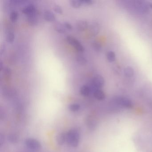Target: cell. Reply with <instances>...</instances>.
Returning a JSON list of instances; mask_svg holds the SVG:
<instances>
[{"label":"cell","mask_w":152,"mask_h":152,"mask_svg":"<svg viewBox=\"0 0 152 152\" xmlns=\"http://www.w3.org/2000/svg\"><path fill=\"white\" fill-rule=\"evenodd\" d=\"M80 140V132L76 128L71 129L66 133V142L69 145L74 148L77 147Z\"/></svg>","instance_id":"cell-1"},{"label":"cell","mask_w":152,"mask_h":152,"mask_svg":"<svg viewBox=\"0 0 152 152\" xmlns=\"http://www.w3.org/2000/svg\"><path fill=\"white\" fill-rule=\"evenodd\" d=\"M66 40L68 44L72 46L77 51L80 52H84L85 50L84 47L76 38L72 36H69L66 37Z\"/></svg>","instance_id":"cell-2"},{"label":"cell","mask_w":152,"mask_h":152,"mask_svg":"<svg viewBox=\"0 0 152 152\" xmlns=\"http://www.w3.org/2000/svg\"><path fill=\"white\" fill-rule=\"evenodd\" d=\"M26 145L29 149L34 151H39L42 148L40 142L35 139L29 138L25 140Z\"/></svg>","instance_id":"cell-3"},{"label":"cell","mask_w":152,"mask_h":152,"mask_svg":"<svg viewBox=\"0 0 152 152\" xmlns=\"http://www.w3.org/2000/svg\"><path fill=\"white\" fill-rule=\"evenodd\" d=\"M104 79L103 76L97 75L93 77L92 80V84L95 89H99L104 85Z\"/></svg>","instance_id":"cell-4"},{"label":"cell","mask_w":152,"mask_h":152,"mask_svg":"<svg viewBox=\"0 0 152 152\" xmlns=\"http://www.w3.org/2000/svg\"><path fill=\"white\" fill-rule=\"evenodd\" d=\"M117 104L126 108H131L133 107V104L131 100L127 98L120 97L116 99Z\"/></svg>","instance_id":"cell-5"},{"label":"cell","mask_w":152,"mask_h":152,"mask_svg":"<svg viewBox=\"0 0 152 152\" xmlns=\"http://www.w3.org/2000/svg\"><path fill=\"white\" fill-rule=\"evenodd\" d=\"M88 28L90 33L93 36H96L100 31L99 24L96 22L91 23L89 26Z\"/></svg>","instance_id":"cell-6"},{"label":"cell","mask_w":152,"mask_h":152,"mask_svg":"<svg viewBox=\"0 0 152 152\" xmlns=\"http://www.w3.org/2000/svg\"><path fill=\"white\" fill-rule=\"evenodd\" d=\"M22 12L25 15L29 16L37 13V10L34 5L30 4L24 7L22 10Z\"/></svg>","instance_id":"cell-7"},{"label":"cell","mask_w":152,"mask_h":152,"mask_svg":"<svg viewBox=\"0 0 152 152\" xmlns=\"http://www.w3.org/2000/svg\"><path fill=\"white\" fill-rule=\"evenodd\" d=\"M88 23L86 20H79L76 23V27L77 30L80 31H86L88 28Z\"/></svg>","instance_id":"cell-8"},{"label":"cell","mask_w":152,"mask_h":152,"mask_svg":"<svg viewBox=\"0 0 152 152\" xmlns=\"http://www.w3.org/2000/svg\"><path fill=\"white\" fill-rule=\"evenodd\" d=\"M54 30L58 33L64 34L66 32L67 30L66 29L63 23L57 22L54 24Z\"/></svg>","instance_id":"cell-9"},{"label":"cell","mask_w":152,"mask_h":152,"mask_svg":"<svg viewBox=\"0 0 152 152\" xmlns=\"http://www.w3.org/2000/svg\"><path fill=\"white\" fill-rule=\"evenodd\" d=\"M43 18L46 21L48 22H54L56 20V16L55 14L50 10H46L44 12Z\"/></svg>","instance_id":"cell-10"},{"label":"cell","mask_w":152,"mask_h":152,"mask_svg":"<svg viewBox=\"0 0 152 152\" xmlns=\"http://www.w3.org/2000/svg\"><path fill=\"white\" fill-rule=\"evenodd\" d=\"M56 141L59 145H63L66 141V133L61 132L56 137Z\"/></svg>","instance_id":"cell-11"},{"label":"cell","mask_w":152,"mask_h":152,"mask_svg":"<svg viewBox=\"0 0 152 152\" xmlns=\"http://www.w3.org/2000/svg\"><path fill=\"white\" fill-rule=\"evenodd\" d=\"M27 22L31 26H34L38 23V18L37 13L27 16Z\"/></svg>","instance_id":"cell-12"},{"label":"cell","mask_w":152,"mask_h":152,"mask_svg":"<svg viewBox=\"0 0 152 152\" xmlns=\"http://www.w3.org/2000/svg\"><path fill=\"white\" fill-rule=\"evenodd\" d=\"M91 89L89 86L84 85L82 86L80 89V92L83 96H88L91 93Z\"/></svg>","instance_id":"cell-13"},{"label":"cell","mask_w":152,"mask_h":152,"mask_svg":"<svg viewBox=\"0 0 152 152\" xmlns=\"http://www.w3.org/2000/svg\"><path fill=\"white\" fill-rule=\"evenodd\" d=\"M135 2V7L137 9L142 12H145L147 10V6L143 1H136Z\"/></svg>","instance_id":"cell-14"},{"label":"cell","mask_w":152,"mask_h":152,"mask_svg":"<svg viewBox=\"0 0 152 152\" xmlns=\"http://www.w3.org/2000/svg\"><path fill=\"white\" fill-rule=\"evenodd\" d=\"M94 96L97 99L102 100L104 99L105 95L103 91L100 89H97L94 91Z\"/></svg>","instance_id":"cell-15"},{"label":"cell","mask_w":152,"mask_h":152,"mask_svg":"<svg viewBox=\"0 0 152 152\" xmlns=\"http://www.w3.org/2000/svg\"><path fill=\"white\" fill-rule=\"evenodd\" d=\"M76 60L77 63L81 65H84L88 63V60L84 55L78 54L76 57Z\"/></svg>","instance_id":"cell-16"},{"label":"cell","mask_w":152,"mask_h":152,"mask_svg":"<svg viewBox=\"0 0 152 152\" xmlns=\"http://www.w3.org/2000/svg\"><path fill=\"white\" fill-rule=\"evenodd\" d=\"M15 33L12 31H8L6 34V39L7 42L9 43H12L15 41Z\"/></svg>","instance_id":"cell-17"},{"label":"cell","mask_w":152,"mask_h":152,"mask_svg":"<svg viewBox=\"0 0 152 152\" xmlns=\"http://www.w3.org/2000/svg\"><path fill=\"white\" fill-rule=\"evenodd\" d=\"M124 74L126 77L130 78L134 74V71L131 66H128L124 69Z\"/></svg>","instance_id":"cell-18"},{"label":"cell","mask_w":152,"mask_h":152,"mask_svg":"<svg viewBox=\"0 0 152 152\" xmlns=\"http://www.w3.org/2000/svg\"><path fill=\"white\" fill-rule=\"evenodd\" d=\"M70 4L72 7L75 9H78L83 6L82 0H71Z\"/></svg>","instance_id":"cell-19"},{"label":"cell","mask_w":152,"mask_h":152,"mask_svg":"<svg viewBox=\"0 0 152 152\" xmlns=\"http://www.w3.org/2000/svg\"><path fill=\"white\" fill-rule=\"evenodd\" d=\"M87 124L88 127L92 129H95L96 124L95 120L91 117H89L88 118H87Z\"/></svg>","instance_id":"cell-20"},{"label":"cell","mask_w":152,"mask_h":152,"mask_svg":"<svg viewBox=\"0 0 152 152\" xmlns=\"http://www.w3.org/2000/svg\"><path fill=\"white\" fill-rule=\"evenodd\" d=\"M18 13L15 11H12L10 13V21L12 23H15L17 21L18 18Z\"/></svg>","instance_id":"cell-21"},{"label":"cell","mask_w":152,"mask_h":152,"mask_svg":"<svg viewBox=\"0 0 152 152\" xmlns=\"http://www.w3.org/2000/svg\"><path fill=\"white\" fill-rule=\"evenodd\" d=\"M80 109V105L77 103H73L69 106V109L70 111L74 113L78 112Z\"/></svg>","instance_id":"cell-22"},{"label":"cell","mask_w":152,"mask_h":152,"mask_svg":"<svg viewBox=\"0 0 152 152\" xmlns=\"http://www.w3.org/2000/svg\"><path fill=\"white\" fill-rule=\"evenodd\" d=\"M9 140L13 144L17 143L19 141V137L15 134H11L9 137Z\"/></svg>","instance_id":"cell-23"},{"label":"cell","mask_w":152,"mask_h":152,"mask_svg":"<svg viewBox=\"0 0 152 152\" xmlns=\"http://www.w3.org/2000/svg\"><path fill=\"white\" fill-rule=\"evenodd\" d=\"M92 47L94 50H96L97 52H99L101 51L102 49V46L100 43L98 41L93 42L92 43Z\"/></svg>","instance_id":"cell-24"},{"label":"cell","mask_w":152,"mask_h":152,"mask_svg":"<svg viewBox=\"0 0 152 152\" xmlns=\"http://www.w3.org/2000/svg\"><path fill=\"white\" fill-rule=\"evenodd\" d=\"M107 60L110 62H114L115 59V55L114 52L113 51H110L107 53Z\"/></svg>","instance_id":"cell-25"},{"label":"cell","mask_w":152,"mask_h":152,"mask_svg":"<svg viewBox=\"0 0 152 152\" xmlns=\"http://www.w3.org/2000/svg\"><path fill=\"white\" fill-rule=\"evenodd\" d=\"M3 72L4 75L7 78H9L12 75V72H11V69L9 67H4Z\"/></svg>","instance_id":"cell-26"},{"label":"cell","mask_w":152,"mask_h":152,"mask_svg":"<svg viewBox=\"0 0 152 152\" xmlns=\"http://www.w3.org/2000/svg\"><path fill=\"white\" fill-rule=\"evenodd\" d=\"M53 10L57 14L62 15L63 13V10L62 8L58 5H56L53 7Z\"/></svg>","instance_id":"cell-27"},{"label":"cell","mask_w":152,"mask_h":152,"mask_svg":"<svg viewBox=\"0 0 152 152\" xmlns=\"http://www.w3.org/2000/svg\"><path fill=\"white\" fill-rule=\"evenodd\" d=\"M83 6H89L94 4V1L93 0H82Z\"/></svg>","instance_id":"cell-28"},{"label":"cell","mask_w":152,"mask_h":152,"mask_svg":"<svg viewBox=\"0 0 152 152\" xmlns=\"http://www.w3.org/2000/svg\"><path fill=\"white\" fill-rule=\"evenodd\" d=\"M64 26L66 30L68 31H72L73 29V26L72 25L67 22H64L63 23Z\"/></svg>","instance_id":"cell-29"},{"label":"cell","mask_w":152,"mask_h":152,"mask_svg":"<svg viewBox=\"0 0 152 152\" xmlns=\"http://www.w3.org/2000/svg\"><path fill=\"white\" fill-rule=\"evenodd\" d=\"M6 50V46L4 45H1V56H2V55L4 54Z\"/></svg>","instance_id":"cell-30"},{"label":"cell","mask_w":152,"mask_h":152,"mask_svg":"<svg viewBox=\"0 0 152 152\" xmlns=\"http://www.w3.org/2000/svg\"><path fill=\"white\" fill-rule=\"evenodd\" d=\"M23 152V151H19V152Z\"/></svg>","instance_id":"cell-31"}]
</instances>
